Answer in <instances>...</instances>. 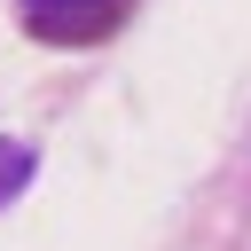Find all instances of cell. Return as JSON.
Listing matches in <instances>:
<instances>
[{"mask_svg": "<svg viewBox=\"0 0 251 251\" xmlns=\"http://www.w3.org/2000/svg\"><path fill=\"white\" fill-rule=\"evenodd\" d=\"M16 8L47 47H94V39H110L126 24L133 0H16Z\"/></svg>", "mask_w": 251, "mask_h": 251, "instance_id": "obj_1", "label": "cell"}, {"mask_svg": "<svg viewBox=\"0 0 251 251\" xmlns=\"http://www.w3.org/2000/svg\"><path fill=\"white\" fill-rule=\"evenodd\" d=\"M31 141H0V204H16L24 196V180H31Z\"/></svg>", "mask_w": 251, "mask_h": 251, "instance_id": "obj_2", "label": "cell"}]
</instances>
